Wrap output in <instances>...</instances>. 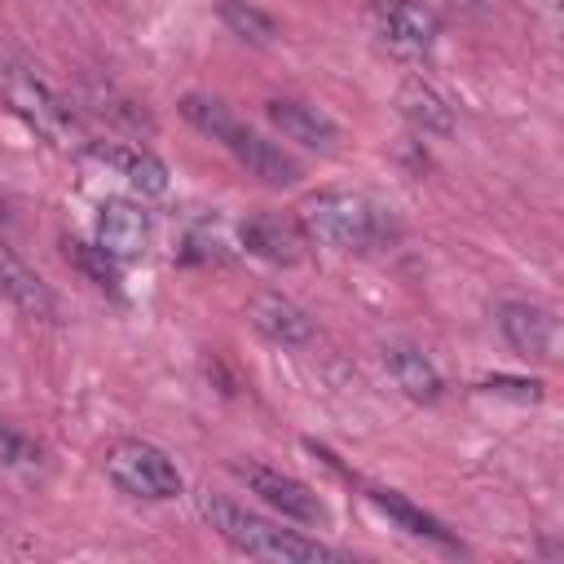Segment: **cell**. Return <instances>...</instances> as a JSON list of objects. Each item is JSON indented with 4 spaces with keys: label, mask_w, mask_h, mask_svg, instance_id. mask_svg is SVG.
<instances>
[{
    "label": "cell",
    "mask_w": 564,
    "mask_h": 564,
    "mask_svg": "<svg viewBox=\"0 0 564 564\" xmlns=\"http://www.w3.org/2000/svg\"><path fill=\"white\" fill-rule=\"evenodd\" d=\"M106 476L119 494L128 498H145V502H167L181 494V471L167 458V449L150 445V441H119L106 449Z\"/></svg>",
    "instance_id": "4"
},
{
    "label": "cell",
    "mask_w": 564,
    "mask_h": 564,
    "mask_svg": "<svg viewBox=\"0 0 564 564\" xmlns=\"http://www.w3.org/2000/svg\"><path fill=\"white\" fill-rule=\"evenodd\" d=\"M4 97H9V106L44 137V141H53V145H70L75 137H79V123H75V115H70V106L35 75V70H26V66H13L9 75H4Z\"/></svg>",
    "instance_id": "5"
},
{
    "label": "cell",
    "mask_w": 564,
    "mask_h": 564,
    "mask_svg": "<svg viewBox=\"0 0 564 564\" xmlns=\"http://www.w3.org/2000/svg\"><path fill=\"white\" fill-rule=\"evenodd\" d=\"M300 225L335 251H375V247L392 242V234H397V225L383 207H375L370 198L348 194V189H322V194L304 198Z\"/></svg>",
    "instance_id": "3"
},
{
    "label": "cell",
    "mask_w": 564,
    "mask_h": 564,
    "mask_svg": "<svg viewBox=\"0 0 564 564\" xmlns=\"http://www.w3.org/2000/svg\"><path fill=\"white\" fill-rule=\"evenodd\" d=\"M181 115H185L198 132H207L212 141H220V145H225L247 172H256L260 181H269V185H295V181H300V163H295L278 141H269V137L251 132L247 123H238L225 101L185 93V97H181Z\"/></svg>",
    "instance_id": "2"
},
{
    "label": "cell",
    "mask_w": 564,
    "mask_h": 564,
    "mask_svg": "<svg viewBox=\"0 0 564 564\" xmlns=\"http://www.w3.org/2000/svg\"><path fill=\"white\" fill-rule=\"evenodd\" d=\"M480 388L485 392H498V397H516V401H538L542 397V383L538 379H511V375H494Z\"/></svg>",
    "instance_id": "21"
},
{
    "label": "cell",
    "mask_w": 564,
    "mask_h": 564,
    "mask_svg": "<svg viewBox=\"0 0 564 564\" xmlns=\"http://www.w3.org/2000/svg\"><path fill=\"white\" fill-rule=\"evenodd\" d=\"M242 247H247L251 256L269 260V264H300V256H304L295 229L282 225L278 216H251V220L242 225Z\"/></svg>",
    "instance_id": "17"
},
{
    "label": "cell",
    "mask_w": 564,
    "mask_h": 564,
    "mask_svg": "<svg viewBox=\"0 0 564 564\" xmlns=\"http://www.w3.org/2000/svg\"><path fill=\"white\" fill-rule=\"evenodd\" d=\"M66 260L88 278L97 282L101 291H119V273H115V256H106L97 242H66Z\"/></svg>",
    "instance_id": "19"
},
{
    "label": "cell",
    "mask_w": 564,
    "mask_h": 564,
    "mask_svg": "<svg viewBox=\"0 0 564 564\" xmlns=\"http://www.w3.org/2000/svg\"><path fill=\"white\" fill-rule=\"evenodd\" d=\"M238 476L251 485V494H260V498H264L273 511H282L286 520H300V524H322V520H326L322 498H317L304 480H295V476H286V471L247 463V467H238Z\"/></svg>",
    "instance_id": "7"
},
{
    "label": "cell",
    "mask_w": 564,
    "mask_h": 564,
    "mask_svg": "<svg viewBox=\"0 0 564 564\" xmlns=\"http://www.w3.org/2000/svg\"><path fill=\"white\" fill-rule=\"evenodd\" d=\"M0 295H4L18 313H26V317H35V322H53V317H57V295L48 291V282H44L22 256H13L4 242H0Z\"/></svg>",
    "instance_id": "12"
},
{
    "label": "cell",
    "mask_w": 564,
    "mask_h": 564,
    "mask_svg": "<svg viewBox=\"0 0 564 564\" xmlns=\"http://www.w3.org/2000/svg\"><path fill=\"white\" fill-rule=\"evenodd\" d=\"M88 154L101 159V163H110V167H119V172L128 176V185L141 189V194H150V198L167 194V167H163V159H154L150 150H137V145H110V141L101 145V141H93Z\"/></svg>",
    "instance_id": "15"
},
{
    "label": "cell",
    "mask_w": 564,
    "mask_h": 564,
    "mask_svg": "<svg viewBox=\"0 0 564 564\" xmlns=\"http://www.w3.org/2000/svg\"><path fill=\"white\" fill-rule=\"evenodd\" d=\"M220 22L238 35V40H247V44H273L278 40V22L264 13V9H256V4H247V0H220Z\"/></svg>",
    "instance_id": "18"
},
{
    "label": "cell",
    "mask_w": 564,
    "mask_h": 564,
    "mask_svg": "<svg viewBox=\"0 0 564 564\" xmlns=\"http://www.w3.org/2000/svg\"><path fill=\"white\" fill-rule=\"evenodd\" d=\"M366 498H370V502H375V507H379V511H383V516H388L397 529H405L410 538L436 542V546H445V551H463V542H458V538H454V533H449V529H445L436 516L419 511V507H414L410 498H401L397 489H370Z\"/></svg>",
    "instance_id": "16"
},
{
    "label": "cell",
    "mask_w": 564,
    "mask_h": 564,
    "mask_svg": "<svg viewBox=\"0 0 564 564\" xmlns=\"http://www.w3.org/2000/svg\"><path fill=\"white\" fill-rule=\"evenodd\" d=\"M498 330L511 344V352H520V357H533V361L555 357V317L538 304L502 300L498 304Z\"/></svg>",
    "instance_id": "10"
},
{
    "label": "cell",
    "mask_w": 564,
    "mask_h": 564,
    "mask_svg": "<svg viewBox=\"0 0 564 564\" xmlns=\"http://www.w3.org/2000/svg\"><path fill=\"white\" fill-rule=\"evenodd\" d=\"M375 26H379V40L405 57V62H419L436 48V13L423 4V0H379L375 9Z\"/></svg>",
    "instance_id": "6"
},
{
    "label": "cell",
    "mask_w": 564,
    "mask_h": 564,
    "mask_svg": "<svg viewBox=\"0 0 564 564\" xmlns=\"http://www.w3.org/2000/svg\"><path fill=\"white\" fill-rule=\"evenodd\" d=\"M198 511L203 520L242 555L251 560H278V564H313V560H344L335 546L317 542V538H304L295 529H278L269 524L264 516L229 502V498H216V494H203L198 498Z\"/></svg>",
    "instance_id": "1"
},
{
    "label": "cell",
    "mask_w": 564,
    "mask_h": 564,
    "mask_svg": "<svg viewBox=\"0 0 564 564\" xmlns=\"http://www.w3.org/2000/svg\"><path fill=\"white\" fill-rule=\"evenodd\" d=\"M0 220H4V198H0Z\"/></svg>",
    "instance_id": "22"
},
{
    "label": "cell",
    "mask_w": 564,
    "mask_h": 564,
    "mask_svg": "<svg viewBox=\"0 0 564 564\" xmlns=\"http://www.w3.org/2000/svg\"><path fill=\"white\" fill-rule=\"evenodd\" d=\"M247 317H251V326H256L264 339H273V344H282V348H304V344H313V335H317L313 317H308L295 300H286L282 291H260V295H251Z\"/></svg>",
    "instance_id": "11"
},
{
    "label": "cell",
    "mask_w": 564,
    "mask_h": 564,
    "mask_svg": "<svg viewBox=\"0 0 564 564\" xmlns=\"http://www.w3.org/2000/svg\"><path fill=\"white\" fill-rule=\"evenodd\" d=\"M383 366H388L392 383H397V388H401L410 401H423V405L441 401L445 379H441V370L432 366V357H427L419 344H405V339L383 344Z\"/></svg>",
    "instance_id": "13"
},
{
    "label": "cell",
    "mask_w": 564,
    "mask_h": 564,
    "mask_svg": "<svg viewBox=\"0 0 564 564\" xmlns=\"http://www.w3.org/2000/svg\"><path fill=\"white\" fill-rule=\"evenodd\" d=\"M44 463V454H40V445L22 432V427H13L9 419H0V467H13V471H35Z\"/></svg>",
    "instance_id": "20"
},
{
    "label": "cell",
    "mask_w": 564,
    "mask_h": 564,
    "mask_svg": "<svg viewBox=\"0 0 564 564\" xmlns=\"http://www.w3.org/2000/svg\"><path fill=\"white\" fill-rule=\"evenodd\" d=\"M264 115H269V123H273L286 141H295V145H304V150L330 154V150L339 145V123H335L326 110L308 106V101L273 97V101H264Z\"/></svg>",
    "instance_id": "8"
},
{
    "label": "cell",
    "mask_w": 564,
    "mask_h": 564,
    "mask_svg": "<svg viewBox=\"0 0 564 564\" xmlns=\"http://www.w3.org/2000/svg\"><path fill=\"white\" fill-rule=\"evenodd\" d=\"M97 247L115 260H137L150 247V216L141 203L106 198L97 207Z\"/></svg>",
    "instance_id": "9"
},
{
    "label": "cell",
    "mask_w": 564,
    "mask_h": 564,
    "mask_svg": "<svg viewBox=\"0 0 564 564\" xmlns=\"http://www.w3.org/2000/svg\"><path fill=\"white\" fill-rule=\"evenodd\" d=\"M397 110H401L419 132H427V137H454V128H458L454 106H449L427 79H419V75L401 79V88H397Z\"/></svg>",
    "instance_id": "14"
}]
</instances>
